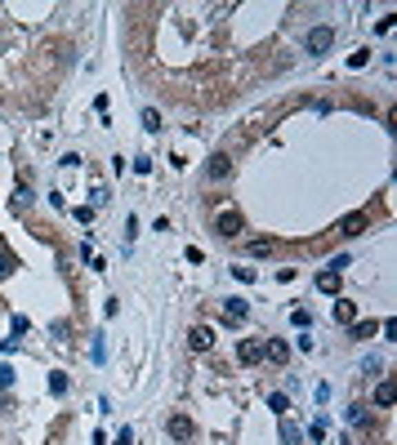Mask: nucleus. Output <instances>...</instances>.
Listing matches in <instances>:
<instances>
[{"instance_id": "1", "label": "nucleus", "mask_w": 397, "mask_h": 445, "mask_svg": "<svg viewBox=\"0 0 397 445\" xmlns=\"http://www.w3.org/2000/svg\"><path fill=\"white\" fill-rule=\"evenodd\" d=\"M330 50H335V27H313L304 41V54L308 58H326Z\"/></svg>"}, {"instance_id": "2", "label": "nucleus", "mask_w": 397, "mask_h": 445, "mask_svg": "<svg viewBox=\"0 0 397 445\" xmlns=\"http://www.w3.org/2000/svg\"><path fill=\"white\" fill-rule=\"evenodd\" d=\"M237 361L241 365H259L263 361V338H241L237 343Z\"/></svg>"}, {"instance_id": "3", "label": "nucleus", "mask_w": 397, "mask_h": 445, "mask_svg": "<svg viewBox=\"0 0 397 445\" xmlns=\"http://www.w3.org/2000/svg\"><path fill=\"white\" fill-rule=\"evenodd\" d=\"M32 205H36V192H32L27 183H18L14 192H9V210H14V214H27Z\"/></svg>"}, {"instance_id": "4", "label": "nucleus", "mask_w": 397, "mask_h": 445, "mask_svg": "<svg viewBox=\"0 0 397 445\" xmlns=\"http://www.w3.org/2000/svg\"><path fill=\"white\" fill-rule=\"evenodd\" d=\"M232 174V160L223 156V151H214L210 160H205V178H214V183H223V178Z\"/></svg>"}, {"instance_id": "5", "label": "nucleus", "mask_w": 397, "mask_h": 445, "mask_svg": "<svg viewBox=\"0 0 397 445\" xmlns=\"http://www.w3.org/2000/svg\"><path fill=\"white\" fill-rule=\"evenodd\" d=\"M214 227H219V236H228V241H232V236L245 232V219L237 210H228V214H219V223H214Z\"/></svg>"}, {"instance_id": "6", "label": "nucleus", "mask_w": 397, "mask_h": 445, "mask_svg": "<svg viewBox=\"0 0 397 445\" xmlns=\"http://www.w3.org/2000/svg\"><path fill=\"white\" fill-rule=\"evenodd\" d=\"M187 343H192V352H210V347H214V329L210 325H192Z\"/></svg>"}, {"instance_id": "7", "label": "nucleus", "mask_w": 397, "mask_h": 445, "mask_svg": "<svg viewBox=\"0 0 397 445\" xmlns=\"http://www.w3.org/2000/svg\"><path fill=\"white\" fill-rule=\"evenodd\" d=\"M263 356H268L272 365H286V361H290V347L277 343V338H263Z\"/></svg>"}, {"instance_id": "8", "label": "nucleus", "mask_w": 397, "mask_h": 445, "mask_svg": "<svg viewBox=\"0 0 397 445\" xmlns=\"http://www.w3.org/2000/svg\"><path fill=\"white\" fill-rule=\"evenodd\" d=\"M192 419H183V414H174V419H170V437L174 441H192Z\"/></svg>"}, {"instance_id": "9", "label": "nucleus", "mask_w": 397, "mask_h": 445, "mask_svg": "<svg viewBox=\"0 0 397 445\" xmlns=\"http://www.w3.org/2000/svg\"><path fill=\"white\" fill-rule=\"evenodd\" d=\"M245 312H250V307H245V299H228V303H223V321H228V325L245 321Z\"/></svg>"}, {"instance_id": "10", "label": "nucleus", "mask_w": 397, "mask_h": 445, "mask_svg": "<svg viewBox=\"0 0 397 445\" xmlns=\"http://www.w3.org/2000/svg\"><path fill=\"white\" fill-rule=\"evenodd\" d=\"M317 290H321V294H339V272L335 268L317 272Z\"/></svg>"}, {"instance_id": "11", "label": "nucleus", "mask_w": 397, "mask_h": 445, "mask_svg": "<svg viewBox=\"0 0 397 445\" xmlns=\"http://www.w3.org/2000/svg\"><path fill=\"white\" fill-rule=\"evenodd\" d=\"M375 405H380V410L393 405V378H380V383H375Z\"/></svg>"}, {"instance_id": "12", "label": "nucleus", "mask_w": 397, "mask_h": 445, "mask_svg": "<svg viewBox=\"0 0 397 445\" xmlns=\"http://www.w3.org/2000/svg\"><path fill=\"white\" fill-rule=\"evenodd\" d=\"M335 321H339V325H353V321H357V307L348 299H335Z\"/></svg>"}, {"instance_id": "13", "label": "nucleus", "mask_w": 397, "mask_h": 445, "mask_svg": "<svg viewBox=\"0 0 397 445\" xmlns=\"http://www.w3.org/2000/svg\"><path fill=\"white\" fill-rule=\"evenodd\" d=\"M348 423H353V428H366V423H371V410H366V405H348Z\"/></svg>"}, {"instance_id": "14", "label": "nucleus", "mask_w": 397, "mask_h": 445, "mask_svg": "<svg viewBox=\"0 0 397 445\" xmlns=\"http://www.w3.org/2000/svg\"><path fill=\"white\" fill-rule=\"evenodd\" d=\"M339 227H344L348 236H362V227H366V214H348V219L339 223Z\"/></svg>"}, {"instance_id": "15", "label": "nucleus", "mask_w": 397, "mask_h": 445, "mask_svg": "<svg viewBox=\"0 0 397 445\" xmlns=\"http://www.w3.org/2000/svg\"><path fill=\"white\" fill-rule=\"evenodd\" d=\"M108 201H112V192H108V187L99 183V187H94V192H90V210H99V205H108Z\"/></svg>"}, {"instance_id": "16", "label": "nucleus", "mask_w": 397, "mask_h": 445, "mask_svg": "<svg viewBox=\"0 0 397 445\" xmlns=\"http://www.w3.org/2000/svg\"><path fill=\"white\" fill-rule=\"evenodd\" d=\"M353 338H375V321H353Z\"/></svg>"}, {"instance_id": "17", "label": "nucleus", "mask_w": 397, "mask_h": 445, "mask_svg": "<svg viewBox=\"0 0 397 445\" xmlns=\"http://www.w3.org/2000/svg\"><path fill=\"white\" fill-rule=\"evenodd\" d=\"M50 334H54V338H59V343H68V334H72V325H68V321H54V325H50Z\"/></svg>"}, {"instance_id": "18", "label": "nucleus", "mask_w": 397, "mask_h": 445, "mask_svg": "<svg viewBox=\"0 0 397 445\" xmlns=\"http://www.w3.org/2000/svg\"><path fill=\"white\" fill-rule=\"evenodd\" d=\"M50 392H54V396L68 392V374H50Z\"/></svg>"}, {"instance_id": "19", "label": "nucleus", "mask_w": 397, "mask_h": 445, "mask_svg": "<svg viewBox=\"0 0 397 445\" xmlns=\"http://www.w3.org/2000/svg\"><path fill=\"white\" fill-rule=\"evenodd\" d=\"M250 254H254V259H268V254H272V241H250Z\"/></svg>"}, {"instance_id": "20", "label": "nucleus", "mask_w": 397, "mask_h": 445, "mask_svg": "<svg viewBox=\"0 0 397 445\" xmlns=\"http://www.w3.org/2000/svg\"><path fill=\"white\" fill-rule=\"evenodd\" d=\"M281 441H286V445H299V428H295V423H281Z\"/></svg>"}, {"instance_id": "21", "label": "nucleus", "mask_w": 397, "mask_h": 445, "mask_svg": "<svg viewBox=\"0 0 397 445\" xmlns=\"http://www.w3.org/2000/svg\"><path fill=\"white\" fill-rule=\"evenodd\" d=\"M290 321H295V325H299V329H308V325H313V316H308V312H304V307H295V312H290Z\"/></svg>"}, {"instance_id": "22", "label": "nucleus", "mask_w": 397, "mask_h": 445, "mask_svg": "<svg viewBox=\"0 0 397 445\" xmlns=\"http://www.w3.org/2000/svg\"><path fill=\"white\" fill-rule=\"evenodd\" d=\"M380 370H384V365H380V356H366V361H362V374H371V378H375Z\"/></svg>"}, {"instance_id": "23", "label": "nucleus", "mask_w": 397, "mask_h": 445, "mask_svg": "<svg viewBox=\"0 0 397 445\" xmlns=\"http://www.w3.org/2000/svg\"><path fill=\"white\" fill-rule=\"evenodd\" d=\"M143 129H152V134H156V129H161V116H156V111H152V107H147V111H143Z\"/></svg>"}, {"instance_id": "24", "label": "nucleus", "mask_w": 397, "mask_h": 445, "mask_svg": "<svg viewBox=\"0 0 397 445\" xmlns=\"http://www.w3.org/2000/svg\"><path fill=\"white\" fill-rule=\"evenodd\" d=\"M94 361H99V365L108 361V347H103V334H94Z\"/></svg>"}, {"instance_id": "25", "label": "nucleus", "mask_w": 397, "mask_h": 445, "mask_svg": "<svg viewBox=\"0 0 397 445\" xmlns=\"http://www.w3.org/2000/svg\"><path fill=\"white\" fill-rule=\"evenodd\" d=\"M9 387H14V370H9V365H0V392H9Z\"/></svg>"}, {"instance_id": "26", "label": "nucleus", "mask_w": 397, "mask_h": 445, "mask_svg": "<svg viewBox=\"0 0 397 445\" xmlns=\"http://www.w3.org/2000/svg\"><path fill=\"white\" fill-rule=\"evenodd\" d=\"M268 405H272V410L281 414V410H286V392H272V396H268Z\"/></svg>"}, {"instance_id": "27", "label": "nucleus", "mask_w": 397, "mask_h": 445, "mask_svg": "<svg viewBox=\"0 0 397 445\" xmlns=\"http://www.w3.org/2000/svg\"><path fill=\"white\" fill-rule=\"evenodd\" d=\"M308 437H313V441H321V437H326V419H317L313 428H308Z\"/></svg>"}, {"instance_id": "28", "label": "nucleus", "mask_w": 397, "mask_h": 445, "mask_svg": "<svg viewBox=\"0 0 397 445\" xmlns=\"http://www.w3.org/2000/svg\"><path fill=\"white\" fill-rule=\"evenodd\" d=\"M116 445H134V432H130V428H121V432H116Z\"/></svg>"}, {"instance_id": "29", "label": "nucleus", "mask_w": 397, "mask_h": 445, "mask_svg": "<svg viewBox=\"0 0 397 445\" xmlns=\"http://www.w3.org/2000/svg\"><path fill=\"white\" fill-rule=\"evenodd\" d=\"M9 272H14V263H9V259H5V254H0V281H5V276H9Z\"/></svg>"}]
</instances>
